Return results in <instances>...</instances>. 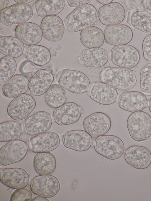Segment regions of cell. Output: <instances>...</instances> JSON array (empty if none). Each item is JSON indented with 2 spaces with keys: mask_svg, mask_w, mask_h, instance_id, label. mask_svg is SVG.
Segmentation results:
<instances>
[{
  "mask_svg": "<svg viewBox=\"0 0 151 201\" xmlns=\"http://www.w3.org/2000/svg\"><path fill=\"white\" fill-rule=\"evenodd\" d=\"M28 150L24 141L20 139L9 141L0 149V164L7 166L18 162L25 156Z\"/></svg>",
  "mask_w": 151,
  "mask_h": 201,
  "instance_id": "obj_8",
  "label": "cell"
},
{
  "mask_svg": "<svg viewBox=\"0 0 151 201\" xmlns=\"http://www.w3.org/2000/svg\"><path fill=\"white\" fill-rule=\"evenodd\" d=\"M41 28L43 37L48 41H58L63 36L64 24L62 20L58 16L44 17L41 22Z\"/></svg>",
  "mask_w": 151,
  "mask_h": 201,
  "instance_id": "obj_22",
  "label": "cell"
},
{
  "mask_svg": "<svg viewBox=\"0 0 151 201\" xmlns=\"http://www.w3.org/2000/svg\"><path fill=\"white\" fill-rule=\"evenodd\" d=\"M52 123L49 113L45 111H39L27 118L24 125L27 134L33 136L46 132L50 128Z\"/></svg>",
  "mask_w": 151,
  "mask_h": 201,
  "instance_id": "obj_16",
  "label": "cell"
},
{
  "mask_svg": "<svg viewBox=\"0 0 151 201\" xmlns=\"http://www.w3.org/2000/svg\"><path fill=\"white\" fill-rule=\"evenodd\" d=\"M15 35L24 44L29 46L40 43L43 36L41 27L35 23L29 22L18 24L15 28Z\"/></svg>",
  "mask_w": 151,
  "mask_h": 201,
  "instance_id": "obj_19",
  "label": "cell"
},
{
  "mask_svg": "<svg viewBox=\"0 0 151 201\" xmlns=\"http://www.w3.org/2000/svg\"><path fill=\"white\" fill-rule=\"evenodd\" d=\"M60 143L58 135L53 131H47L32 137L30 141V149L34 153L47 152L56 149Z\"/></svg>",
  "mask_w": 151,
  "mask_h": 201,
  "instance_id": "obj_21",
  "label": "cell"
},
{
  "mask_svg": "<svg viewBox=\"0 0 151 201\" xmlns=\"http://www.w3.org/2000/svg\"><path fill=\"white\" fill-rule=\"evenodd\" d=\"M127 22L138 30L151 33V12L137 10L131 11L128 13Z\"/></svg>",
  "mask_w": 151,
  "mask_h": 201,
  "instance_id": "obj_28",
  "label": "cell"
},
{
  "mask_svg": "<svg viewBox=\"0 0 151 201\" xmlns=\"http://www.w3.org/2000/svg\"><path fill=\"white\" fill-rule=\"evenodd\" d=\"M82 114L81 107L72 102L65 103L55 108L53 116L55 123L60 126L70 125L77 122Z\"/></svg>",
  "mask_w": 151,
  "mask_h": 201,
  "instance_id": "obj_15",
  "label": "cell"
},
{
  "mask_svg": "<svg viewBox=\"0 0 151 201\" xmlns=\"http://www.w3.org/2000/svg\"><path fill=\"white\" fill-rule=\"evenodd\" d=\"M83 125L84 130L94 138L106 134L111 127V121L105 113L96 112L86 117Z\"/></svg>",
  "mask_w": 151,
  "mask_h": 201,
  "instance_id": "obj_11",
  "label": "cell"
},
{
  "mask_svg": "<svg viewBox=\"0 0 151 201\" xmlns=\"http://www.w3.org/2000/svg\"><path fill=\"white\" fill-rule=\"evenodd\" d=\"M54 80L50 70L42 69L37 71L29 82L30 93L34 96L42 95L47 90Z\"/></svg>",
  "mask_w": 151,
  "mask_h": 201,
  "instance_id": "obj_25",
  "label": "cell"
},
{
  "mask_svg": "<svg viewBox=\"0 0 151 201\" xmlns=\"http://www.w3.org/2000/svg\"><path fill=\"white\" fill-rule=\"evenodd\" d=\"M26 57L28 60L40 66L48 64L51 58L49 50L44 46L38 45L29 46L27 50Z\"/></svg>",
  "mask_w": 151,
  "mask_h": 201,
  "instance_id": "obj_32",
  "label": "cell"
},
{
  "mask_svg": "<svg viewBox=\"0 0 151 201\" xmlns=\"http://www.w3.org/2000/svg\"><path fill=\"white\" fill-rule=\"evenodd\" d=\"M140 58L138 50L129 45L115 46L111 51V62L120 67L132 69L137 65Z\"/></svg>",
  "mask_w": 151,
  "mask_h": 201,
  "instance_id": "obj_6",
  "label": "cell"
},
{
  "mask_svg": "<svg viewBox=\"0 0 151 201\" xmlns=\"http://www.w3.org/2000/svg\"><path fill=\"white\" fill-rule=\"evenodd\" d=\"M79 63L87 67H99L105 65L109 60L108 52L101 47L84 50L77 58Z\"/></svg>",
  "mask_w": 151,
  "mask_h": 201,
  "instance_id": "obj_23",
  "label": "cell"
},
{
  "mask_svg": "<svg viewBox=\"0 0 151 201\" xmlns=\"http://www.w3.org/2000/svg\"><path fill=\"white\" fill-rule=\"evenodd\" d=\"M127 126L133 140L138 142L145 141L151 136V117L143 111L132 113L127 119Z\"/></svg>",
  "mask_w": 151,
  "mask_h": 201,
  "instance_id": "obj_4",
  "label": "cell"
},
{
  "mask_svg": "<svg viewBox=\"0 0 151 201\" xmlns=\"http://www.w3.org/2000/svg\"><path fill=\"white\" fill-rule=\"evenodd\" d=\"M62 141L66 148L81 152L86 151L91 146L92 138L85 131L76 129L66 132L63 136Z\"/></svg>",
  "mask_w": 151,
  "mask_h": 201,
  "instance_id": "obj_13",
  "label": "cell"
},
{
  "mask_svg": "<svg viewBox=\"0 0 151 201\" xmlns=\"http://www.w3.org/2000/svg\"><path fill=\"white\" fill-rule=\"evenodd\" d=\"M29 180V175L27 172L20 168H5L0 173L1 183L12 189L25 187L28 185Z\"/></svg>",
  "mask_w": 151,
  "mask_h": 201,
  "instance_id": "obj_18",
  "label": "cell"
},
{
  "mask_svg": "<svg viewBox=\"0 0 151 201\" xmlns=\"http://www.w3.org/2000/svg\"><path fill=\"white\" fill-rule=\"evenodd\" d=\"M80 38L83 45L88 48L100 47L104 41L103 31L93 26L82 30L80 33Z\"/></svg>",
  "mask_w": 151,
  "mask_h": 201,
  "instance_id": "obj_30",
  "label": "cell"
},
{
  "mask_svg": "<svg viewBox=\"0 0 151 201\" xmlns=\"http://www.w3.org/2000/svg\"><path fill=\"white\" fill-rule=\"evenodd\" d=\"M17 67L16 60L13 57L5 56L0 60V85H3L14 75Z\"/></svg>",
  "mask_w": 151,
  "mask_h": 201,
  "instance_id": "obj_35",
  "label": "cell"
},
{
  "mask_svg": "<svg viewBox=\"0 0 151 201\" xmlns=\"http://www.w3.org/2000/svg\"><path fill=\"white\" fill-rule=\"evenodd\" d=\"M148 108L150 111L151 113V97L149 101Z\"/></svg>",
  "mask_w": 151,
  "mask_h": 201,
  "instance_id": "obj_46",
  "label": "cell"
},
{
  "mask_svg": "<svg viewBox=\"0 0 151 201\" xmlns=\"http://www.w3.org/2000/svg\"><path fill=\"white\" fill-rule=\"evenodd\" d=\"M56 79L63 88L76 94L86 92L90 83L88 77L85 74L79 71L69 69L60 70Z\"/></svg>",
  "mask_w": 151,
  "mask_h": 201,
  "instance_id": "obj_3",
  "label": "cell"
},
{
  "mask_svg": "<svg viewBox=\"0 0 151 201\" xmlns=\"http://www.w3.org/2000/svg\"><path fill=\"white\" fill-rule=\"evenodd\" d=\"M96 1L100 4L104 5L110 4L113 1V0H97Z\"/></svg>",
  "mask_w": 151,
  "mask_h": 201,
  "instance_id": "obj_44",
  "label": "cell"
},
{
  "mask_svg": "<svg viewBox=\"0 0 151 201\" xmlns=\"http://www.w3.org/2000/svg\"><path fill=\"white\" fill-rule=\"evenodd\" d=\"M94 148L97 153L111 160L120 158L125 150L122 140L117 136L111 135H104L97 137Z\"/></svg>",
  "mask_w": 151,
  "mask_h": 201,
  "instance_id": "obj_5",
  "label": "cell"
},
{
  "mask_svg": "<svg viewBox=\"0 0 151 201\" xmlns=\"http://www.w3.org/2000/svg\"><path fill=\"white\" fill-rule=\"evenodd\" d=\"M100 78L103 82L123 91L133 88L137 80L132 70L120 67H108L104 69L101 73Z\"/></svg>",
  "mask_w": 151,
  "mask_h": 201,
  "instance_id": "obj_2",
  "label": "cell"
},
{
  "mask_svg": "<svg viewBox=\"0 0 151 201\" xmlns=\"http://www.w3.org/2000/svg\"><path fill=\"white\" fill-rule=\"evenodd\" d=\"M89 93L92 100L100 104L105 105L115 103L118 94L114 87L101 82L92 83L90 87Z\"/></svg>",
  "mask_w": 151,
  "mask_h": 201,
  "instance_id": "obj_14",
  "label": "cell"
},
{
  "mask_svg": "<svg viewBox=\"0 0 151 201\" xmlns=\"http://www.w3.org/2000/svg\"><path fill=\"white\" fill-rule=\"evenodd\" d=\"M68 5L71 7H78L83 5L88 4L91 0H67Z\"/></svg>",
  "mask_w": 151,
  "mask_h": 201,
  "instance_id": "obj_40",
  "label": "cell"
},
{
  "mask_svg": "<svg viewBox=\"0 0 151 201\" xmlns=\"http://www.w3.org/2000/svg\"><path fill=\"white\" fill-rule=\"evenodd\" d=\"M24 43L16 37L4 36L0 38V52L6 56L17 58L23 54Z\"/></svg>",
  "mask_w": 151,
  "mask_h": 201,
  "instance_id": "obj_29",
  "label": "cell"
},
{
  "mask_svg": "<svg viewBox=\"0 0 151 201\" xmlns=\"http://www.w3.org/2000/svg\"><path fill=\"white\" fill-rule=\"evenodd\" d=\"M142 50L145 59L151 62V33L147 35L143 40Z\"/></svg>",
  "mask_w": 151,
  "mask_h": 201,
  "instance_id": "obj_39",
  "label": "cell"
},
{
  "mask_svg": "<svg viewBox=\"0 0 151 201\" xmlns=\"http://www.w3.org/2000/svg\"><path fill=\"white\" fill-rule=\"evenodd\" d=\"M98 12L93 5L88 4L78 7L66 17L65 21L68 31L77 32L92 26L97 19Z\"/></svg>",
  "mask_w": 151,
  "mask_h": 201,
  "instance_id": "obj_1",
  "label": "cell"
},
{
  "mask_svg": "<svg viewBox=\"0 0 151 201\" xmlns=\"http://www.w3.org/2000/svg\"><path fill=\"white\" fill-rule=\"evenodd\" d=\"M33 15V9L30 5L17 3L0 11V22L7 26L19 24L28 21Z\"/></svg>",
  "mask_w": 151,
  "mask_h": 201,
  "instance_id": "obj_7",
  "label": "cell"
},
{
  "mask_svg": "<svg viewBox=\"0 0 151 201\" xmlns=\"http://www.w3.org/2000/svg\"><path fill=\"white\" fill-rule=\"evenodd\" d=\"M60 188L59 180L50 175L37 176L33 179L30 185L31 191L34 194L47 198L55 195Z\"/></svg>",
  "mask_w": 151,
  "mask_h": 201,
  "instance_id": "obj_10",
  "label": "cell"
},
{
  "mask_svg": "<svg viewBox=\"0 0 151 201\" xmlns=\"http://www.w3.org/2000/svg\"><path fill=\"white\" fill-rule=\"evenodd\" d=\"M9 2V0H0V11L7 7Z\"/></svg>",
  "mask_w": 151,
  "mask_h": 201,
  "instance_id": "obj_41",
  "label": "cell"
},
{
  "mask_svg": "<svg viewBox=\"0 0 151 201\" xmlns=\"http://www.w3.org/2000/svg\"><path fill=\"white\" fill-rule=\"evenodd\" d=\"M63 0H38L35 3V9L40 17L55 15L60 13L65 7Z\"/></svg>",
  "mask_w": 151,
  "mask_h": 201,
  "instance_id": "obj_31",
  "label": "cell"
},
{
  "mask_svg": "<svg viewBox=\"0 0 151 201\" xmlns=\"http://www.w3.org/2000/svg\"><path fill=\"white\" fill-rule=\"evenodd\" d=\"M56 164L55 156L49 152L38 153L33 160L34 169L40 175L52 174L56 169Z\"/></svg>",
  "mask_w": 151,
  "mask_h": 201,
  "instance_id": "obj_27",
  "label": "cell"
},
{
  "mask_svg": "<svg viewBox=\"0 0 151 201\" xmlns=\"http://www.w3.org/2000/svg\"><path fill=\"white\" fill-rule=\"evenodd\" d=\"M140 89L143 94L151 95V64H148L141 70L140 74Z\"/></svg>",
  "mask_w": 151,
  "mask_h": 201,
  "instance_id": "obj_36",
  "label": "cell"
},
{
  "mask_svg": "<svg viewBox=\"0 0 151 201\" xmlns=\"http://www.w3.org/2000/svg\"><path fill=\"white\" fill-rule=\"evenodd\" d=\"M32 195L31 191L26 188L18 189L11 196V201H31Z\"/></svg>",
  "mask_w": 151,
  "mask_h": 201,
  "instance_id": "obj_38",
  "label": "cell"
},
{
  "mask_svg": "<svg viewBox=\"0 0 151 201\" xmlns=\"http://www.w3.org/2000/svg\"><path fill=\"white\" fill-rule=\"evenodd\" d=\"M104 33L105 42L114 46L127 45L132 41L133 37L130 28L120 24L107 26Z\"/></svg>",
  "mask_w": 151,
  "mask_h": 201,
  "instance_id": "obj_12",
  "label": "cell"
},
{
  "mask_svg": "<svg viewBox=\"0 0 151 201\" xmlns=\"http://www.w3.org/2000/svg\"><path fill=\"white\" fill-rule=\"evenodd\" d=\"M147 99L142 93L126 91L120 95L118 105L121 109L132 113L141 111L146 107Z\"/></svg>",
  "mask_w": 151,
  "mask_h": 201,
  "instance_id": "obj_24",
  "label": "cell"
},
{
  "mask_svg": "<svg viewBox=\"0 0 151 201\" xmlns=\"http://www.w3.org/2000/svg\"><path fill=\"white\" fill-rule=\"evenodd\" d=\"M43 69L40 66L37 65L28 60L23 61L19 68L20 72L30 80L39 70Z\"/></svg>",
  "mask_w": 151,
  "mask_h": 201,
  "instance_id": "obj_37",
  "label": "cell"
},
{
  "mask_svg": "<svg viewBox=\"0 0 151 201\" xmlns=\"http://www.w3.org/2000/svg\"><path fill=\"white\" fill-rule=\"evenodd\" d=\"M45 99L49 106L56 108L65 103L67 99L66 93L59 84H53L45 93Z\"/></svg>",
  "mask_w": 151,
  "mask_h": 201,
  "instance_id": "obj_33",
  "label": "cell"
},
{
  "mask_svg": "<svg viewBox=\"0 0 151 201\" xmlns=\"http://www.w3.org/2000/svg\"><path fill=\"white\" fill-rule=\"evenodd\" d=\"M98 15L100 22L104 25L108 26L122 23L124 19L125 11L121 4L113 2L101 6L98 10Z\"/></svg>",
  "mask_w": 151,
  "mask_h": 201,
  "instance_id": "obj_20",
  "label": "cell"
},
{
  "mask_svg": "<svg viewBox=\"0 0 151 201\" xmlns=\"http://www.w3.org/2000/svg\"><path fill=\"white\" fill-rule=\"evenodd\" d=\"M17 3L27 4L33 1V0H14Z\"/></svg>",
  "mask_w": 151,
  "mask_h": 201,
  "instance_id": "obj_45",
  "label": "cell"
},
{
  "mask_svg": "<svg viewBox=\"0 0 151 201\" xmlns=\"http://www.w3.org/2000/svg\"><path fill=\"white\" fill-rule=\"evenodd\" d=\"M29 82V79L22 74L14 75L3 85L2 92L8 98H15L27 92Z\"/></svg>",
  "mask_w": 151,
  "mask_h": 201,
  "instance_id": "obj_26",
  "label": "cell"
},
{
  "mask_svg": "<svg viewBox=\"0 0 151 201\" xmlns=\"http://www.w3.org/2000/svg\"><path fill=\"white\" fill-rule=\"evenodd\" d=\"M32 201H49L47 197L41 196L38 195L34 198Z\"/></svg>",
  "mask_w": 151,
  "mask_h": 201,
  "instance_id": "obj_42",
  "label": "cell"
},
{
  "mask_svg": "<svg viewBox=\"0 0 151 201\" xmlns=\"http://www.w3.org/2000/svg\"><path fill=\"white\" fill-rule=\"evenodd\" d=\"M36 106V102L33 97L24 93L15 98L9 103L7 113L13 119L22 120L30 115Z\"/></svg>",
  "mask_w": 151,
  "mask_h": 201,
  "instance_id": "obj_9",
  "label": "cell"
},
{
  "mask_svg": "<svg viewBox=\"0 0 151 201\" xmlns=\"http://www.w3.org/2000/svg\"><path fill=\"white\" fill-rule=\"evenodd\" d=\"M144 4L146 8L151 11V0H145Z\"/></svg>",
  "mask_w": 151,
  "mask_h": 201,
  "instance_id": "obj_43",
  "label": "cell"
},
{
  "mask_svg": "<svg viewBox=\"0 0 151 201\" xmlns=\"http://www.w3.org/2000/svg\"><path fill=\"white\" fill-rule=\"evenodd\" d=\"M124 159L126 162L134 168L144 169L151 164V153L144 146L133 145L126 150Z\"/></svg>",
  "mask_w": 151,
  "mask_h": 201,
  "instance_id": "obj_17",
  "label": "cell"
},
{
  "mask_svg": "<svg viewBox=\"0 0 151 201\" xmlns=\"http://www.w3.org/2000/svg\"><path fill=\"white\" fill-rule=\"evenodd\" d=\"M21 124L14 121H6L0 123V141L15 140L22 133Z\"/></svg>",
  "mask_w": 151,
  "mask_h": 201,
  "instance_id": "obj_34",
  "label": "cell"
}]
</instances>
